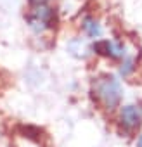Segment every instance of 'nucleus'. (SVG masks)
<instances>
[{"label": "nucleus", "mask_w": 142, "mask_h": 147, "mask_svg": "<svg viewBox=\"0 0 142 147\" xmlns=\"http://www.w3.org/2000/svg\"><path fill=\"white\" fill-rule=\"evenodd\" d=\"M23 19L35 36L43 38L47 33H54L61 26V7L54 0H26Z\"/></svg>", "instance_id": "1"}, {"label": "nucleus", "mask_w": 142, "mask_h": 147, "mask_svg": "<svg viewBox=\"0 0 142 147\" xmlns=\"http://www.w3.org/2000/svg\"><path fill=\"white\" fill-rule=\"evenodd\" d=\"M90 49H92L94 55L104 57V59H109V61H121L128 52L126 42L123 38H118V36L97 38V40L90 42Z\"/></svg>", "instance_id": "3"}, {"label": "nucleus", "mask_w": 142, "mask_h": 147, "mask_svg": "<svg viewBox=\"0 0 142 147\" xmlns=\"http://www.w3.org/2000/svg\"><path fill=\"white\" fill-rule=\"evenodd\" d=\"M92 97L99 106H102L106 111H114L121 104L123 97V88L120 80L111 75V73H102L92 80V88H90Z\"/></svg>", "instance_id": "2"}, {"label": "nucleus", "mask_w": 142, "mask_h": 147, "mask_svg": "<svg viewBox=\"0 0 142 147\" xmlns=\"http://www.w3.org/2000/svg\"><path fill=\"white\" fill-rule=\"evenodd\" d=\"M137 145H139V147H142V133L139 135V140H137Z\"/></svg>", "instance_id": "9"}, {"label": "nucleus", "mask_w": 142, "mask_h": 147, "mask_svg": "<svg viewBox=\"0 0 142 147\" xmlns=\"http://www.w3.org/2000/svg\"><path fill=\"white\" fill-rule=\"evenodd\" d=\"M137 66H139V61H137V55L132 54L130 50L126 52V55L120 61V66H118V73L121 78H130L133 73L137 71Z\"/></svg>", "instance_id": "7"}, {"label": "nucleus", "mask_w": 142, "mask_h": 147, "mask_svg": "<svg viewBox=\"0 0 142 147\" xmlns=\"http://www.w3.org/2000/svg\"><path fill=\"white\" fill-rule=\"evenodd\" d=\"M19 131L23 133V137H26L30 140H35V142H38L42 138V130L38 126H33V125H21Z\"/></svg>", "instance_id": "8"}, {"label": "nucleus", "mask_w": 142, "mask_h": 147, "mask_svg": "<svg viewBox=\"0 0 142 147\" xmlns=\"http://www.w3.org/2000/svg\"><path fill=\"white\" fill-rule=\"evenodd\" d=\"M120 123L126 130H137L142 123V111L133 104L120 107Z\"/></svg>", "instance_id": "5"}, {"label": "nucleus", "mask_w": 142, "mask_h": 147, "mask_svg": "<svg viewBox=\"0 0 142 147\" xmlns=\"http://www.w3.org/2000/svg\"><path fill=\"white\" fill-rule=\"evenodd\" d=\"M78 30H80V35H83L90 42H94L97 38H102V35H104V24H102L101 18L95 16L94 12H85V14L80 16Z\"/></svg>", "instance_id": "4"}, {"label": "nucleus", "mask_w": 142, "mask_h": 147, "mask_svg": "<svg viewBox=\"0 0 142 147\" xmlns=\"http://www.w3.org/2000/svg\"><path fill=\"white\" fill-rule=\"evenodd\" d=\"M66 50L69 52V55H73L76 59H87L89 55H92L90 40H87L83 35L69 38L68 43H66Z\"/></svg>", "instance_id": "6"}]
</instances>
